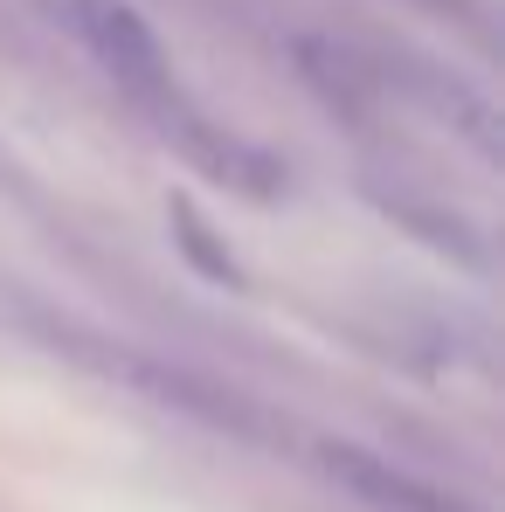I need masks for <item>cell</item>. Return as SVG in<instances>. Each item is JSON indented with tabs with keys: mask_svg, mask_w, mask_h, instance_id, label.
Segmentation results:
<instances>
[{
	"mask_svg": "<svg viewBox=\"0 0 505 512\" xmlns=\"http://www.w3.org/2000/svg\"><path fill=\"white\" fill-rule=\"evenodd\" d=\"M49 7L70 21V35L97 56V70L125 90L132 104H146L160 125H180V132L201 139L194 111L180 104V84H173L167 49H160V35L146 28V14H139L132 0H49Z\"/></svg>",
	"mask_w": 505,
	"mask_h": 512,
	"instance_id": "obj_1",
	"label": "cell"
},
{
	"mask_svg": "<svg viewBox=\"0 0 505 512\" xmlns=\"http://www.w3.org/2000/svg\"><path fill=\"white\" fill-rule=\"evenodd\" d=\"M319 471L346 485L360 506L374 512H464L450 492H436V485H422L416 471H395L388 457H374V450H360V443H319Z\"/></svg>",
	"mask_w": 505,
	"mask_h": 512,
	"instance_id": "obj_2",
	"label": "cell"
},
{
	"mask_svg": "<svg viewBox=\"0 0 505 512\" xmlns=\"http://www.w3.org/2000/svg\"><path fill=\"white\" fill-rule=\"evenodd\" d=\"M167 222H173V243L180 256L208 277V284H243V270H236V256L229 243H215V229H208V215L194 208V201H167Z\"/></svg>",
	"mask_w": 505,
	"mask_h": 512,
	"instance_id": "obj_3",
	"label": "cell"
}]
</instances>
